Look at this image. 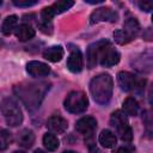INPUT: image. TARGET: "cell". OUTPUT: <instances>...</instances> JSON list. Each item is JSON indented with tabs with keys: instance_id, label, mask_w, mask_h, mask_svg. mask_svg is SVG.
Instances as JSON below:
<instances>
[{
	"instance_id": "obj_26",
	"label": "cell",
	"mask_w": 153,
	"mask_h": 153,
	"mask_svg": "<svg viewBox=\"0 0 153 153\" xmlns=\"http://www.w3.org/2000/svg\"><path fill=\"white\" fill-rule=\"evenodd\" d=\"M54 16H55V12L51 8V6L50 7H44L42 10V12H41V19L42 20H45V22H51V19H53Z\"/></svg>"
},
{
	"instance_id": "obj_10",
	"label": "cell",
	"mask_w": 153,
	"mask_h": 153,
	"mask_svg": "<svg viewBox=\"0 0 153 153\" xmlns=\"http://www.w3.org/2000/svg\"><path fill=\"white\" fill-rule=\"evenodd\" d=\"M117 81L121 90L128 92L136 87V78L129 72H120L117 74Z\"/></svg>"
},
{
	"instance_id": "obj_3",
	"label": "cell",
	"mask_w": 153,
	"mask_h": 153,
	"mask_svg": "<svg viewBox=\"0 0 153 153\" xmlns=\"http://www.w3.org/2000/svg\"><path fill=\"white\" fill-rule=\"evenodd\" d=\"M1 112H2V116L6 121V123L11 127H17L23 122L22 110L19 109L18 104L11 98H6L2 100Z\"/></svg>"
},
{
	"instance_id": "obj_4",
	"label": "cell",
	"mask_w": 153,
	"mask_h": 153,
	"mask_svg": "<svg viewBox=\"0 0 153 153\" xmlns=\"http://www.w3.org/2000/svg\"><path fill=\"white\" fill-rule=\"evenodd\" d=\"M36 85H27V86H22L18 85L14 87V91L18 93V97L22 98V100L25 103V105L27 106V109H32V108H37L39 105V102L42 99V94L39 93V87H35Z\"/></svg>"
},
{
	"instance_id": "obj_2",
	"label": "cell",
	"mask_w": 153,
	"mask_h": 153,
	"mask_svg": "<svg viewBox=\"0 0 153 153\" xmlns=\"http://www.w3.org/2000/svg\"><path fill=\"white\" fill-rule=\"evenodd\" d=\"M110 124L115 128L116 133L118 134L120 139L123 142H130L133 140V130L128 123V120L124 112L120 110L112 112L110 117Z\"/></svg>"
},
{
	"instance_id": "obj_24",
	"label": "cell",
	"mask_w": 153,
	"mask_h": 153,
	"mask_svg": "<svg viewBox=\"0 0 153 153\" xmlns=\"http://www.w3.org/2000/svg\"><path fill=\"white\" fill-rule=\"evenodd\" d=\"M114 38H115V42H117L121 45L122 44H127L133 39L124 30H116L114 32Z\"/></svg>"
},
{
	"instance_id": "obj_14",
	"label": "cell",
	"mask_w": 153,
	"mask_h": 153,
	"mask_svg": "<svg viewBox=\"0 0 153 153\" xmlns=\"http://www.w3.org/2000/svg\"><path fill=\"white\" fill-rule=\"evenodd\" d=\"M63 49L62 47L60 45H53V47H49L47 48L44 51H43V57L50 62H59L61 61V59L63 57Z\"/></svg>"
},
{
	"instance_id": "obj_22",
	"label": "cell",
	"mask_w": 153,
	"mask_h": 153,
	"mask_svg": "<svg viewBox=\"0 0 153 153\" xmlns=\"http://www.w3.org/2000/svg\"><path fill=\"white\" fill-rule=\"evenodd\" d=\"M59 143H60V142H59L57 137H56L54 134H51V133L44 134V136H43V145H44V147H45L48 151H50V152L56 151L57 147H59Z\"/></svg>"
},
{
	"instance_id": "obj_12",
	"label": "cell",
	"mask_w": 153,
	"mask_h": 153,
	"mask_svg": "<svg viewBox=\"0 0 153 153\" xmlns=\"http://www.w3.org/2000/svg\"><path fill=\"white\" fill-rule=\"evenodd\" d=\"M67 68L72 73H79L82 69V55L79 49H74L71 51L67 59Z\"/></svg>"
},
{
	"instance_id": "obj_35",
	"label": "cell",
	"mask_w": 153,
	"mask_h": 153,
	"mask_svg": "<svg viewBox=\"0 0 153 153\" xmlns=\"http://www.w3.org/2000/svg\"><path fill=\"white\" fill-rule=\"evenodd\" d=\"M14 153H25V152H22V151H16Z\"/></svg>"
},
{
	"instance_id": "obj_32",
	"label": "cell",
	"mask_w": 153,
	"mask_h": 153,
	"mask_svg": "<svg viewBox=\"0 0 153 153\" xmlns=\"http://www.w3.org/2000/svg\"><path fill=\"white\" fill-rule=\"evenodd\" d=\"M90 151H91V153H98V149L96 148V146H93V147H90Z\"/></svg>"
},
{
	"instance_id": "obj_30",
	"label": "cell",
	"mask_w": 153,
	"mask_h": 153,
	"mask_svg": "<svg viewBox=\"0 0 153 153\" xmlns=\"http://www.w3.org/2000/svg\"><path fill=\"white\" fill-rule=\"evenodd\" d=\"M133 152H134V147L131 146H122L116 151V153H133Z\"/></svg>"
},
{
	"instance_id": "obj_27",
	"label": "cell",
	"mask_w": 153,
	"mask_h": 153,
	"mask_svg": "<svg viewBox=\"0 0 153 153\" xmlns=\"http://www.w3.org/2000/svg\"><path fill=\"white\" fill-rule=\"evenodd\" d=\"M140 10L145 11V12H151L153 11V1L152 0H141L137 2Z\"/></svg>"
},
{
	"instance_id": "obj_31",
	"label": "cell",
	"mask_w": 153,
	"mask_h": 153,
	"mask_svg": "<svg viewBox=\"0 0 153 153\" xmlns=\"http://www.w3.org/2000/svg\"><path fill=\"white\" fill-rule=\"evenodd\" d=\"M148 99H149V102L153 104V84L151 85V87H149V92H148Z\"/></svg>"
},
{
	"instance_id": "obj_8",
	"label": "cell",
	"mask_w": 153,
	"mask_h": 153,
	"mask_svg": "<svg viewBox=\"0 0 153 153\" xmlns=\"http://www.w3.org/2000/svg\"><path fill=\"white\" fill-rule=\"evenodd\" d=\"M116 18H117V14L111 8L100 7L92 12V14L90 17V22H91V24H94L98 22H105V20L114 22V20H116Z\"/></svg>"
},
{
	"instance_id": "obj_13",
	"label": "cell",
	"mask_w": 153,
	"mask_h": 153,
	"mask_svg": "<svg viewBox=\"0 0 153 153\" xmlns=\"http://www.w3.org/2000/svg\"><path fill=\"white\" fill-rule=\"evenodd\" d=\"M102 45V41L92 43L86 51V61H87V66L88 68H93L98 61V54H99V49Z\"/></svg>"
},
{
	"instance_id": "obj_17",
	"label": "cell",
	"mask_w": 153,
	"mask_h": 153,
	"mask_svg": "<svg viewBox=\"0 0 153 153\" xmlns=\"http://www.w3.org/2000/svg\"><path fill=\"white\" fill-rule=\"evenodd\" d=\"M35 142V134L30 129H23L18 135V145L24 148H30Z\"/></svg>"
},
{
	"instance_id": "obj_15",
	"label": "cell",
	"mask_w": 153,
	"mask_h": 153,
	"mask_svg": "<svg viewBox=\"0 0 153 153\" xmlns=\"http://www.w3.org/2000/svg\"><path fill=\"white\" fill-rule=\"evenodd\" d=\"M98 141L99 143L105 147V148H112L116 146V142H117V139L115 136V134L108 129H104L102 130V133L99 134V137H98Z\"/></svg>"
},
{
	"instance_id": "obj_23",
	"label": "cell",
	"mask_w": 153,
	"mask_h": 153,
	"mask_svg": "<svg viewBox=\"0 0 153 153\" xmlns=\"http://www.w3.org/2000/svg\"><path fill=\"white\" fill-rule=\"evenodd\" d=\"M73 5H74V1H71V0H59V1L53 4L51 8L54 10L55 14H57V13H62V12L69 10Z\"/></svg>"
},
{
	"instance_id": "obj_19",
	"label": "cell",
	"mask_w": 153,
	"mask_h": 153,
	"mask_svg": "<svg viewBox=\"0 0 153 153\" xmlns=\"http://www.w3.org/2000/svg\"><path fill=\"white\" fill-rule=\"evenodd\" d=\"M124 31L131 37L134 38L135 36L139 35V31H140V24L139 22L135 19V18H128L126 22H124Z\"/></svg>"
},
{
	"instance_id": "obj_7",
	"label": "cell",
	"mask_w": 153,
	"mask_h": 153,
	"mask_svg": "<svg viewBox=\"0 0 153 153\" xmlns=\"http://www.w3.org/2000/svg\"><path fill=\"white\" fill-rule=\"evenodd\" d=\"M97 128V121L96 118L91 117V116H85V117H81L80 120L76 121L75 123V129L80 133V134H84L86 136H90L92 135L93 130Z\"/></svg>"
},
{
	"instance_id": "obj_11",
	"label": "cell",
	"mask_w": 153,
	"mask_h": 153,
	"mask_svg": "<svg viewBox=\"0 0 153 153\" xmlns=\"http://www.w3.org/2000/svg\"><path fill=\"white\" fill-rule=\"evenodd\" d=\"M26 72L31 76H45L50 73V68L47 63L39 61H30L26 65Z\"/></svg>"
},
{
	"instance_id": "obj_5",
	"label": "cell",
	"mask_w": 153,
	"mask_h": 153,
	"mask_svg": "<svg viewBox=\"0 0 153 153\" xmlns=\"http://www.w3.org/2000/svg\"><path fill=\"white\" fill-rule=\"evenodd\" d=\"M88 106L87 97L84 92L73 91L71 92L67 98L65 99V108L67 111L72 114H80L84 112Z\"/></svg>"
},
{
	"instance_id": "obj_20",
	"label": "cell",
	"mask_w": 153,
	"mask_h": 153,
	"mask_svg": "<svg viewBox=\"0 0 153 153\" xmlns=\"http://www.w3.org/2000/svg\"><path fill=\"white\" fill-rule=\"evenodd\" d=\"M17 22H18V17L14 16V14L6 17L5 20L2 22V25H1V32H2V35H5V36L10 35L16 29Z\"/></svg>"
},
{
	"instance_id": "obj_21",
	"label": "cell",
	"mask_w": 153,
	"mask_h": 153,
	"mask_svg": "<svg viewBox=\"0 0 153 153\" xmlns=\"http://www.w3.org/2000/svg\"><path fill=\"white\" fill-rule=\"evenodd\" d=\"M147 137H153V110H146L142 116Z\"/></svg>"
},
{
	"instance_id": "obj_28",
	"label": "cell",
	"mask_w": 153,
	"mask_h": 153,
	"mask_svg": "<svg viewBox=\"0 0 153 153\" xmlns=\"http://www.w3.org/2000/svg\"><path fill=\"white\" fill-rule=\"evenodd\" d=\"M38 26L41 29V31H43L44 33H51L53 32V25H51V22H45V20H42L38 23Z\"/></svg>"
},
{
	"instance_id": "obj_25",
	"label": "cell",
	"mask_w": 153,
	"mask_h": 153,
	"mask_svg": "<svg viewBox=\"0 0 153 153\" xmlns=\"http://www.w3.org/2000/svg\"><path fill=\"white\" fill-rule=\"evenodd\" d=\"M12 141V135L10 131H7L6 129H2L0 133V149L4 151L6 149V147L11 143Z\"/></svg>"
},
{
	"instance_id": "obj_9",
	"label": "cell",
	"mask_w": 153,
	"mask_h": 153,
	"mask_svg": "<svg viewBox=\"0 0 153 153\" xmlns=\"http://www.w3.org/2000/svg\"><path fill=\"white\" fill-rule=\"evenodd\" d=\"M47 127L50 131H53L55 134H62L68 128V123L63 117H61L59 115H54V116L48 118Z\"/></svg>"
},
{
	"instance_id": "obj_36",
	"label": "cell",
	"mask_w": 153,
	"mask_h": 153,
	"mask_svg": "<svg viewBox=\"0 0 153 153\" xmlns=\"http://www.w3.org/2000/svg\"><path fill=\"white\" fill-rule=\"evenodd\" d=\"M152 22H153V16H152Z\"/></svg>"
},
{
	"instance_id": "obj_16",
	"label": "cell",
	"mask_w": 153,
	"mask_h": 153,
	"mask_svg": "<svg viewBox=\"0 0 153 153\" xmlns=\"http://www.w3.org/2000/svg\"><path fill=\"white\" fill-rule=\"evenodd\" d=\"M16 37L19 39V41H22V42H24V41H29V39H31V38H33L35 37V30L30 26V25H27V24H22V25H19L17 29H16Z\"/></svg>"
},
{
	"instance_id": "obj_6",
	"label": "cell",
	"mask_w": 153,
	"mask_h": 153,
	"mask_svg": "<svg viewBox=\"0 0 153 153\" xmlns=\"http://www.w3.org/2000/svg\"><path fill=\"white\" fill-rule=\"evenodd\" d=\"M98 60L103 67H111L118 63L120 61V54L118 51L111 47V44L108 41H102V45L98 54Z\"/></svg>"
},
{
	"instance_id": "obj_33",
	"label": "cell",
	"mask_w": 153,
	"mask_h": 153,
	"mask_svg": "<svg viewBox=\"0 0 153 153\" xmlns=\"http://www.w3.org/2000/svg\"><path fill=\"white\" fill-rule=\"evenodd\" d=\"M33 153H45V152H44V151H42V149H36Z\"/></svg>"
},
{
	"instance_id": "obj_1",
	"label": "cell",
	"mask_w": 153,
	"mask_h": 153,
	"mask_svg": "<svg viewBox=\"0 0 153 153\" xmlns=\"http://www.w3.org/2000/svg\"><path fill=\"white\" fill-rule=\"evenodd\" d=\"M114 81L109 74H100L90 82V91L98 104H108L112 96Z\"/></svg>"
},
{
	"instance_id": "obj_34",
	"label": "cell",
	"mask_w": 153,
	"mask_h": 153,
	"mask_svg": "<svg viewBox=\"0 0 153 153\" xmlns=\"http://www.w3.org/2000/svg\"><path fill=\"white\" fill-rule=\"evenodd\" d=\"M62 153H76V152H74V151H66V152H62Z\"/></svg>"
},
{
	"instance_id": "obj_29",
	"label": "cell",
	"mask_w": 153,
	"mask_h": 153,
	"mask_svg": "<svg viewBox=\"0 0 153 153\" xmlns=\"http://www.w3.org/2000/svg\"><path fill=\"white\" fill-rule=\"evenodd\" d=\"M36 2L37 1H35V0H14L13 1V4L19 6V7H29V6L35 5Z\"/></svg>"
},
{
	"instance_id": "obj_18",
	"label": "cell",
	"mask_w": 153,
	"mask_h": 153,
	"mask_svg": "<svg viewBox=\"0 0 153 153\" xmlns=\"http://www.w3.org/2000/svg\"><path fill=\"white\" fill-rule=\"evenodd\" d=\"M123 111L126 115L136 116L139 114V104H137L136 99H134L133 97L126 98V100L123 102Z\"/></svg>"
}]
</instances>
